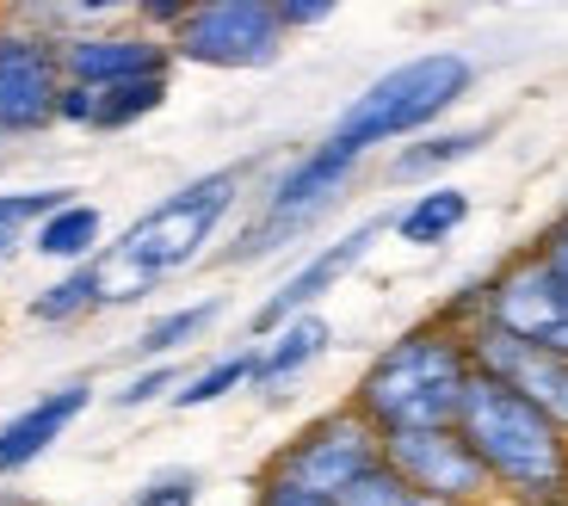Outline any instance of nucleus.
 <instances>
[{
    "label": "nucleus",
    "mask_w": 568,
    "mask_h": 506,
    "mask_svg": "<svg viewBox=\"0 0 568 506\" xmlns=\"http://www.w3.org/2000/svg\"><path fill=\"white\" fill-rule=\"evenodd\" d=\"M235 389H254V346H235V352H216L211 365L185 371V383L173 389V408L192 414V408H211Z\"/></svg>",
    "instance_id": "nucleus-20"
},
{
    "label": "nucleus",
    "mask_w": 568,
    "mask_h": 506,
    "mask_svg": "<svg viewBox=\"0 0 568 506\" xmlns=\"http://www.w3.org/2000/svg\"><path fill=\"white\" fill-rule=\"evenodd\" d=\"M100 241H105V211L100 204H87V198H69L62 211H50L38 229H31V247L43 260H57V266H93L100 260Z\"/></svg>",
    "instance_id": "nucleus-17"
},
{
    "label": "nucleus",
    "mask_w": 568,
    "mask_h": 506,
    "mask_svg": "<svg viewBox=\"0 0 568 506\" xmlns=\"http://www.w3.org/2000/svg\"><path fill=\"white\" fill-rule=\"evenodd\" d=\"M247 506H341V500L310 494V488H297V482H284V476H260L254 482V500H247Z\"/></svg>",
    "instance_id": "nucleus-26"
},
{
    "label": "nucleus",
    "mask_w": 568,
    "mask_h": 506,
    "mask_svg": "<svg viewBox=\"0 0 568 506\" xmlns=\"http://www.w3.org/2000/svg\"><path fill=\"white\" fill-rule=\"evenodd\" d=\"M384 464L396 469L408 488L433 494L439 506H488V500H495V488H488L483 464L469 457V445L457 438V426L384 438Z\"/></svg>",
    "instance_id": "nucleus-12"
},
{
    "label": "nucleus",
    "mask_w": 568,
    "mask_h": 506,
    "mask_svg": "<svg viewBox=\"0 0 568 506\" xmlns=\"http://www.w3.org/2000/svg\"><path fill=\"white\" fill-rule=\"evenodd\" d=\"M469 377H476V365H469L464 334L433 315V322L402 327V334L358 371L346 408H353L377 438L439 433V426H457Z\"/></svg>",
    "instance_id": "nucleus-2"
},
{
    "label": "nucleus",
    "mask_w": 568,
    "mask_h": 506,
    "mask_svg": "<svg viewBox=\"0 0 568 506\" xmlns=\"http://www.w3.org/2000/svg\"><path fill=\"white\" fill-rule=\"evenodd\" d=\"M464 346H469V365H476V377L513 389L519 402H531L544 421H556V426L568 433V352L526 346V340L495 334V327H483V322L464 327Z\"/></svg>",
    "instance_id": "nucleus-9"
},
{
    "label": "nucleus",
    "mask_w": 568,
    "mask_h": 506,
    "mask_svg": "<svg viewBox=\"0 0 568 506\" xmlns=\"http://www.w3.org/2000/svg\"><path fill=\"white\" fill-rule=\"evenodd\" d=\"M62 81L69 87H130V81H173L168 38L142 26H100L62 38Z\"/></svg>",
    "instance_id": "nucleus-11"
},
{
    "label": "nucleus",
    "mask_w": 568,
    "mask_h": 506,
    "mask_svg": "<svg viewBox=\"0 0 568 506\" xmlns=\"http://www.w3.org/2000/svg\"><path fill=\"white\" fill-rule=\"evenodd\" d=\"M247 161H229V168H211L199 180H185L180 192H168L161 204L136 216L118 241H105L100 260H93V296L100 310H124V303H142L149 291H161L168 279H180L185 266H199L211 241L223 235V223L242 211L247 198Z\"/></svg>",
    "instance_id": "nucleus-1"
},
{
    "label": "nucleus",
    "mask_w": 568,
    "mask_h": 506,
    "mask_svg": "<svg viewBox=\"0 0 568 506\" xmlns=\"http://www.w3.org/2000/svg\"><path fill=\"white\" fill-rule=\"evenodd\" d=\"M469 87H476V62L464 50H420V57L384 69L365 93L346 99V112L327 124V142L346 149L353 161H365L371 149H389V142H414L439 124Z\"/></svg>",
    "instance_id": "nucleus-4"
},
{
    "label": "nucleus",
    "mask_w": 568,
    "mask_h": 506,
    "mask_svg": "<svg viewBox=\"0 0 568 506\" xmlns=\"http://www.w3.org/2000/svg\"><path fill=\"white\" fill-rule=\"evenodd\" d=\"M180 383H185L180 365H142L136 377H124L112 389V408H149V402H161V395L173 402V389H180Z\"/></svg>",
    "instance_id": "nucleus-24"
},
{
    "label": "nucleus",
    "mask_w": 568,
    "mask_h": 506,
    "mask_svg": "<svg viewBox=\"0 0 568 506\" xmlns=\"http://www.w3.org/2000/svg\"><path fill=\"white\" fill-rule=\"evenodd\" d=\"M341 506H439V500H433V494H420V488H408V482H402L389 464H377L371 476H358L353 488L341 494Z\"/></svg>",
    "instance_id": "nucleus-23"
},
{
    "label": "nucleus",
    "mask_w": 568,
    "mask_h": 506,
    "mask_svg": "<svg viewBox=\"0 0 568 506\" xmlns=\"http://www.w3.org/2000/svg\"><path fill=\"white\" fill-rule=\"evenodd\" d=\"M69 185H31V192H0V235H26V229H38L50 211H62L69 204Z\"/></svg>",
    "instance_id": "nucleus-22"
},
{
    "label": "nucleus",
    "mask_w": 568,
    "mask_h": 506,
    "mask_svg": "<svg viewBox=\"0 0 568 506\" xmlns=\"http://www.w3.org/2000/svg\"><path fill=\"white\" fill-rule=\"evenodd\" d=\"M93 310H100V296H93V272L87 266L62 272V279H50L38 296H31V322H43V327H69V322H81V315H93Z\"/></svg>",
    "instance_id": "nucleus-21"
},
{
    "label": "nucleus",
    "mask_w": 568,
    "mask_h": 506,
    "mask_svg": "<svg viewBox=\"0 0 568 506\" xmlns=\"http://www.w3.org/2000/svg\"><path fill=\"white\" fill-rule=\"evenodd\" d=\"M384 235H389V216H365V223L346 229L341 241H322V247H315L310 260H303V266L291 272V279H284L254 315H247V346H254V340H266V334H278V327L297 322V315H315V303H322V296L334 291V284H341Z\"/></svg>",
    "instance_id": "nucleus-10"
},
{
    "label": "nucleus",
    "mask_w": 568,
    "mask_h": 506,
    "mask_svg": "<svg viewBox=\"0 0 568 506\" xmlns=\"http://www.w3.org/2000/svg\"><path fill=\"white\" fill-rule=\"evenodd\" d=\"M62 38L31 19H0V136H38L62 112Z\"/></svg>",
    "instance_id": "nucleus-7"
},
{
    "label": "nucleus",
    "mask_w": 568,
    "mask_h": 506,
    "mask_svg": "<svg viewBox=\"0 0 568 506\" xmlns=\"http://www.w3.org/2000/svg\"><path fill=\"white\" fill-rule=\"evenodd\" d=\"M488 142H495V124H464V130H426V136L402 142L396 161H389V180H439L445 168L457 161L483 155Z\"/></svg>",
    "instance_id": "nucleus-18"
},
{
    "label": "nucleus",
    "mask_w": 568,
    "mask_h": 506,
    "mask_svg": "<svg viewBox=\"0 0 568 506\" xmlns=\"http://www.w3.org/2000/svg\"><path fill=\"white\" fill-rule=\"evenodd\" d=\"M93 408V383L69 377V383H50L43 395H31L19 414L0 421V476H26L38 457L57 451V438H69V426Z\"/></svg>",
    "instance_id": "nucleus-13"
},
{
    "label": "nucleus",
    "mask_w": 568,
    "mask_h": 506,
    "mask_svg": "<svg viewBox=\"0 0 568 506\" xmlns=\"http://www.w3.org/2000/svg\"><path fill=\"white\" fill-rule=\"evenodd\" d=\"M531 247H538V260L556 272V279H562V291H568V204L550 216V223H544V235L531 241Z\"/></svg>",
    "instance_id": "nucleus-27"
},
{
    "label": "nucleus",
    "mask_w": 568,
    "mask_h": 506,
    "mask_svg": "<svg viewBox=\"0 0 568 506\" xmlns=\"http://www.w3.org/2000/svg\"><path fill=\"white\" fill-rule=\"evenodd\" d=\"M199 494H204V482H199V469H155V476L142 482L136 494H130V506H199Z\"/></svg>",
    "instance_id": "nucleus-25"
},
{
    "label": "nucleus",
    "mask_w": 568,
    "mask_h": 506,
    "mask_svg": "<svg viewBox=\"0 0 568 506\" xmlns=\"http://www.w3.org/2000/svg\"><path fill=\"white\" fill-rule=\"evenodd\" d=\"M284 43L291 38L278 26V0H192L168 50L173 62H192V69L247 74V69H272Z\"/></svg>",
    "instance_id": "nucleus-5"
},
{
    "label": "nucleus",
    "mask_w": 568,
    "mask_h": 506,
    "mask_svg": "<svg viewBox=\"0 0 568 506\" xmlns=\"http://www.w3.org/2000/svg\"><path fill=\"white\" fill-rule=\"evenodd\" d=\"M377 464H384V438L341 402V408L315 414L310 426H297V433L284 438V445L266 457L260 476H284V482H297V488H310V494L341 500V494L353 488L358 476H371Z\"/></svg>",
    "instance_id": "nucleus-6"
},
{
    "label": "nucleus",
    "mask_w": 568,
    "mask_h": 506,
    "mask_svg": "<svg viewBox=\"0 0 568 506\" xmlns=\"http://www.w3.org/2000/svg\"><path fill=\"white\" fill-rule=\"evenodd\" d=\"M334 346V327L322 315H297V322H284L278 334L254 340V389H284V383H297L303 371H315Z\"/></svg>",
    "instance_id": "nucleus-15"
},
{
    "label": "nucleus",
    "mask_w": 568,
    "mask_h": 506,
    "mask_svg": "<svg viewBox=\"0 0 568 506\" xmlns=\"http://www.w3.org/2000/svg\"><path fill=\"white\" fill-rule=\"evenodd\" d=\"M476 322L495 327V334L526 340V346L568 352V291L538 260V247H519L483 279V315Z\"/></svg>",
    "instance_id": "nucleus-8"
},
{
    "label": "nucleus",
    "mask_w": 568,
    "mask_h": 506,
    "mask_svg": "<svg viewBox=\"0 0 568 506\" xmlns=\"http://www.w3.org/2000/svg\"><path fill=\"white\" fill-rule=\"evenodd\" d=\"M223 322V296H199V303H180V310L155 315V322L136 334V358L142 365H173V352L199 346L211 327Z\"/></svg>",
    "instance_id": "nucleus-19"
},
{
    "label": "nucleus",
    "mask_w": 568,
    "mask_h": 506,
    "mask_svg": "<svg viewBox=\"0 0 568 506\" xmlns=\"http://www.w3.org/2000/svg\"><path fill=\"white\" fill-rule=\"evenodd\" d=\"M7 253H13V235H0V266H7Z\"/></svg>",
    "instance_id": "nucleus-29"
},
{
    "label": "nucleus",
    "mask_w": 568,
    "mask_h": 506,
    "mask_svg": "<svg viewBox=\"0 0 568 506\" xmlns=\"http://www.w3.org/2000/svg\"><path fill=\"white\" fill-rule=\"evenodd\" d=\"M327 19H334V7H327V0H278L284 38H291V31H315V26H327Z\"/></svg>",
    "instance_id": "nucleus-28"
},
{
    "label": "nucleus",
    "mask_w": 568,
    "mask_h": 506,
    "mask_svg": "<svg viewBox=\"0 0 568 506\" xmlns=\"http://www.w3.org/2000/svg\"><path fill=\"white\" fill-rule=\"evenodd\" d=\"M0 142H7V136H0Z\"/></svg>",
    "instance_id": "nucleus-30"
},
{
    "label": "nucleus",
    "mask_w": 568,
    "mask_h": 506,
    "mask_svg": "<svg viewBox=\"0 0 568 506\" xmlns=\"http://www.w3.org/2000/svg\"><path fill=\"white\" fill-rule=\"evenodd\" d=\"M457 438L483 464L495 500L507 506H568V433L544 421L531 402L488 377H469Z\"/></svg>",
    "instance_id": "nucleus-3"
},
{
    "label": "nucleus",
    "mask_w": 568,
    "mask_h": 506,
    "mask_svg": "<svg viewBox=\"0 0 568 506\" xmlns=\"http://www.w3.org/2000/svg\"><path fill=\"white\" fill-rule=\"evenodd\" d=\"M173 81H130V87H69L62 93L57 124L93 130V136H112V130H136L142 118H155L168 105Z\"/></svg>",
    "instance_id": "nucleus-14"
},
{
    "label": "nucleus",
    "mask_w": 568,
    "mask_h": 506,
    "mask_svg": "<svg viewBox=\"0 0 568 506\" xmlns=\"http://www.w3.org/2000/svg\"><path fill=\"white\" fill-rule=\"evenodd\" d=\"M469 211H476V204H469L464 185L439 180V185H426V192H414L402 211H389V235L408 241V247H445V241L469 223Z\"/></svg>",
    "instance_id": "nucleus-16"
}]
</instances>
